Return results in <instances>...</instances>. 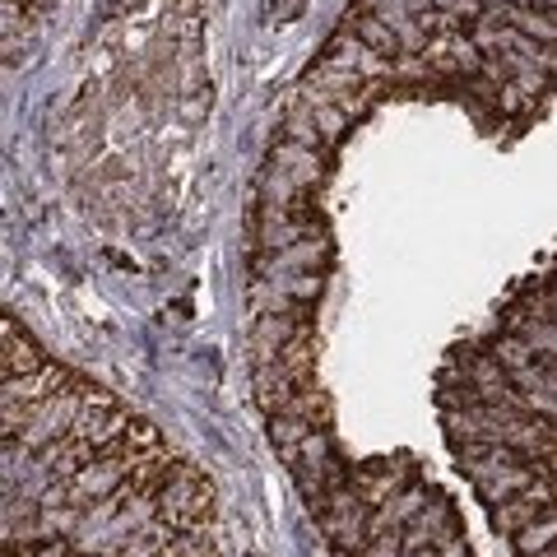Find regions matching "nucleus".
Returning a JSON list of instances; mask_svg holds the SVG:
<instances>
[{"label": "nucleus", "instance_id": "1", "mask_svg": "<svg viewBox=\"0 0 557 557\" xmlns=\"http://www.w3.org/2000/svg\"><path fill=\"white\" fill-rule=\"evenodd\" d=\"M321 61L354 70V75L372 79V84H391V79H395V61H391V57H381V51H372L362 38H354L348 28H339L335 38H330V47H325V57H321Z\"/></svg>", "mask_w": 557, "mask_h": 557}, {"label": "nucleus", "instance_id": "5", "mask_svg": "<svg viewBox=\"0 0 557 557\" xmlns=\"http://www.w3.org/2000/svg\"><path fill=\"white\" fill-rule=\"evenodd\" d=\"M525 5H539V10H553L557 14V0H525Z\"/></svg>", "mask_w": 557, "mask_h": 557}, {"label": "nucleus", "instance_id": "3", "mask_svg": "<svg viewBox=\"0 0 557 557\" xmlns=\"http://www.w3.org/2000/svg\"><path fill=\"white\" fill-rule=\"evenodd\" d=\"M0 339H5V358H0L5 362V376H28V372H38L42 362H51V358H42V348L14 325V317L0 321Z\"/></svg>", "mask_w": 557, "mask_h": 557}, {"label": "nucleus", "instance_id": "2", "mask_svg": "<svg viewBox=\"0 0 557 557\" xmlns=\"http://www.w3.org/2000/svg\"><path fill=\"white\" fill-rule=\"evenodd\" d=\"M265 168L284 172L298 190H317L321 177H325V149H307V145H293V139H274Z\"/></svg>", "mask_w": 557, "mask_h": 557}, {"label": "nucleus", "instance_id": "4", "mask_svg": "<svg viewBox=\"0 0 557 557\" xmlns=\"http://www.w3.org/2000/svg\"><path fill=\"white\" fill-rule=\"evenodd\" d=\"M344 28L354 33V38H362V42H368L372 51H381V57H391V61H399V57H405V47H399L395 28H391L386 20H381V14L354 10V14H348V20H344Z\"/></svg>", "mask_w": 557, "mask_h": 557}]
</instances>
